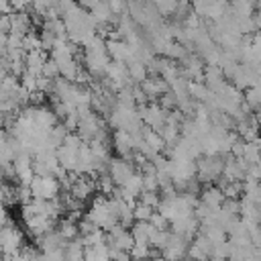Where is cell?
Here are the masks:
<instances>
[{
    "label": "cell",
    "mask_w": 261,
    "mask_h": 261,
    "mask_svg": "<svg viewBox=\"0 0 261 261\" xmlns=\"http://www.w3.org/2000/svg\"><path fill=\"white\" fill-rule=\"evenodd\" d=\"M29 190H31L33 200H55V198H59L61 186L53 175H45V177L33 175Z\"/></svg>",
    "instance_id": "obj_1"
},
{
    "label": "cell",
    "mask_w": 261,
    "mask_h": 261,
    "mask_svg": "<svg viewBox=\"0 0 261 261\" xmlns=\"http://www.w3.org/2000/svg\"><path fill=\"white\" fill-rule=\"evenodd\" d=\"M22 247H24V237H22L20 228H16L14 224L6 222L2 226V230H0V255L2 257H12Z\"/></svg>",
    "instance_id": "obj_2"
},
{
    "label": "cell",
    "mask_w": 261,
    "mask_h": 261,
    "mask_svg": "<svg viewBox=\"0 0 261 261\" xmlns=\"http://www.w3.org/2000/svg\"><path fill=\"white\" fill-rule=\"evenodd\" d=\"M224 167V157L222 155H212V157H200L196 161V177L200 181H214L222 175Z\"/></svg>",
    "instance_id": "obj_3"
},
{
    "label": "cell",
    "mask_w": 261,
    "mask_h": 261,
    "mask_svg": "<svg viewBox=\"0 0 261 261\" xmlns=\"http://www.w3.org/2000/svg\"><path fill=\"white\" fill-rule=\"evenodd\" d=\"M133 173H135L133 161L122 159V157H110V161H108V175H110V179L114 181L116 188H122Z\"/></svg>",
    "instance_id": "obj_4"
},
{
    "label": "cell",
    "mask_w": 261,
    "mask_h": 261,
    "mask_svg": "<svg viewBox=\"0 0 261 261\" xmlns=\"http://www.w3.org/2000/svg\"><path fill=\"white\" fill-rule=\"evenodd\" d=\"M139 86H141V90L145 92V96H147V100H149V102L159 100V98L169 90V86H167L159 75H153V77H149V75H147V80H145V82H141Z\"/></svg>",
    "instance_id": "obj_5"
},
{
    "label": "cell",
    "mask_w": 261,
    "mask_h": 261,
    "mask_svg": "<svg viewBox=\"0 0 261 261\" xmlns=\"http://www.w3.org/2000/svg\"><path fill=\"white\" fill-rule=\"evenodd\" d=\"M112 145H114V151L118 153V157L130 161V157H133V153H135L133 135H128V133H124V130H114V135H112Z\"/></svg>",
    "instance_id": "obj_6"
},
{
    "label": "cell",
    "mask_w": 261,
    "mask_h": 261,
    "mask_svg": "<svg viewBox=\"0 0 261 261\" xmlns=\"http://www.w3.org/2000/svg\"><path fill=\"white\" fill-rule=\"evenodd\" d=\"M65 239L53 228V230H49L47 234H43V237H39L37 239V245H39V249H41V253H53V251H63V247H65Z\"/></svg>",
    "instance_id": "obj_7"
},
{
    "label": "cell",
    "mask_w": 261,
    "mask_h": 261,
    "mask_svg": "<svg viewBox=\"0 0 261 261\" xmlns=\"http://www.w3.org/2000/svg\"><path fill=\"white\" fill-rule=\"evenodd\" d=\"M47 59L49 57H47V53L43 49L33 51V53H27L24 55V71L31 73V75H35V77H41V71H43V65H45Z\"/></svg>",
    "instance_id": "obj_8"
},
{
    "label": "cell",
    "mask_w": 261,
    "mask_h": 261,
    "mask_svg": "<svg viewBox=\"0 0 261 261\" xmlns=\"http://www.w3.org/2000/svg\"><path fill=\"white\" fill-rule=\"evenodd\" d=\"M200 202L206 204V206L212 208V210H220V206H222V202H224V196H222V192H220L216 186H212V188H206V190L202 192Z\"/></svg>",
    "instance_id": "obj_9"
},
{
    "label": "cell",
    "mask_w": 261,
    "mask_h": 261,
    "mask_svg": "<svg viewBox=\"0 0 261 261\" xmlns=\"http://www.w3.org/2000/svg\"><path fill=\"white\" fill-rule=\"evenodd\" d=\"M55 230L69 243V241H75V239H80V228H77V222H73L71 218H61L59 222H57V226H55Z\"/></svg>",
    "instance_id": "obj_10"
},
{
    "label": "cell",
    "mask_w": 261,
    "mask_h": 261,
    "mask_svg": "<svg viewBox=\"0 0 261 261\" xmlns=\"http://www.w3.org/2000/svg\"><path fill=\"white\" fill-rule=\"evenodd\" d=\"M153 230V226L149 222H135L130 226V237L135 241V245H147L149 247V232Z\"/></svg>",
    "instance_id": "obj_11"
},
{
    "label": "cell",
    "mask_w": 261,
    "mask_h": 261,
    "mask_svg": "<svg viewBox=\"0 0 261 261\" xmlns=\"http://www.w3.org/2000/svg\"><path fill=\"white\" fill-rule=\"evenodd\" d=\"M84 251H86V247L82 245L80 239L69 241L63 247V261H84Z\"/></svg>",
    "instance_id": "obj_12"
},
{
    "label": "cell",
    "mask_w": 261,
    "mask_h": 261,
    "mask_svg": "<svg viewBox=\"0 0 261 261\" xmlns=\"http://www.w3.org/2000/svg\"><path fill=\"white\" fill-rule=\"evenodd\" d=\"M84 261H110V257H108V245L106 243H100V245H94V247H86Z\"/></svg>",
    "instance_id": "obj_13"
},
{
    "label": "cell",
    "mask_w": 261,
    "mask_h": 261,
    "mask_svg": "<svg viewBox=\"0 0 261 261\" xmlns=\"http://www.w3.org/2000/svg\"><path fill=\"white\" fill-rule=\"evenodd\" d=\"M126 71H128V77H130V82H145L147 80V65L145 63H141L139 59H130L128 63H126Z\"/></svg>",
    "instance_id": "obj_14"
},
{
    "label": "cell",
    "mask_w": 261,
    "mask_h": 261,
    "mask_svg": "<svg viewBox=\"0 0 261 261\" xmlns=\"http://www.w3.org/2000/svg\"><path fill=\"white\" fill-rule=\"evenodd\" d=\"M188 94H190V98H192L194 102L204 104V102L208 100V96H210V90H208V86H206L204 82H190Z\"/></svg>",
    "instance_id": "obj_15"
},
{
    "label": "cell",
    "mask_w": 261,
    "mask_h": 261,
    "mask_svg": "<svg viewBox=\"0 0 261 261\" xmlns=\"http://www.w3.org/2000/svg\"><path fill=\"white\" fill-rule=\"evenodd\" d=\"M20 49H22L24 55H27V53H33V51H39V49H41L39 33H35V31L27 33V35L22 37V45H20Z\"/></svg>",
    "instance_id": "obj_16"
},
{
    "label": "cell",
    "mask_w": 261,
    "mask_h": 261,
    "mask_svg": "<svg viewBox=\"0 0 261 261\" xmlns=\"http://www.w3.org/2000/svg\"><path fill=\"white\" fill-rule=\"evenodd\" d=\"M133 216H135V222H149V218L153 216V208L137 202L133 208Z\"/></svg>",
    "instance_id": "obj_17"
},
{
    "label": "cell",
    "mask_w": 261,
    "mask_h": 261,
    "mask_svg": "<svg viewBox=\"0 0 261 261\" xmlns=\"http://www.w3.org/2000/svg\"><path fill=\"white\" fill-rule=\"evenodd\" d=\"M222 196L224 200H239V196L243 194V181H237V184H226L222 190Z\"/></svg>",
    "instance_id": "obj_18"
},
{
    "label": "cell",
    "mask_w": 261,
    "mask_h": 261,
    "mask_svg": "<svg viewBox=\"0 0 261 261\" xmlns=\"http://www.w3.org/2000/svg\"><path fill=\"white\" fill-rule=\"evenodd\" d=\"M139 202L141 204H145V206H149V208H157L159 206V202H161V198L157 196V192H141L139 194Z\"/></svg>",
    "instance_id": "obj_19"
},
{
    "label": "cell",
    "mask_w": 261,
    "mask_h": 261,
    "mask_svg": "<svg viewBox=\"0 0 261 261\" xmlns=\"http://www.w3.org/2000/svg\"><path fill=\"white\" fill-rule=\"evenodd\" d=\"M41 75H43V77H47V80H53V82H55V80L59 77V69H57V63H55V61H53L51 57H49V59L45 61V65H43V71H41Z\"/></svg>",
    "instance_id": "obj_20"
},
{
    "label": "cell",
    "mask_w": 261,
    "mask_h": 261,
    "mask_svg": "<svg viewBox=\"0 0 261 261\" xmlns=\"http://www.w3.org/2000/svg\"><path fill=\"white\" fill-rule=\"evenodd\" d=\"M192 243H194V245H196L204 255H208V257H210V255H212V251H214V245H212L204 234H196Z\"/></svg>",
    "instance_id": "obj_21"
},
{
    "label": "cell",
    "mask_w": 261,
    "mask_h": 261,
    "mask_svg": "<svg viewBox=\"0 0 261 261\" xmlns=\"http://www.w3.org/2000/svg\"><path fill=\"white\" fill-rule=\"evenodd\" d=\"M153 6H155V10H157V14H159V16H169V14H173V12H175L177 2H155Z\"/></svg>",
    "instance_id": "obj_22"
},
{
    "label": "cell",
    "mask_w": 261,
    "mask_h": 261,
    "mask_svg": "<svg viewBox=\"0 0 261 261\" xmlns=\"http://www.w3.org/2000/svg\"><path fill=\"white\" fill-rule=\"evenodd\" d=\"M149 224H151L153 228H157V230H167V224H169V222H167L159 212H153V216L149 218Z\"/></svg>",
    "instance_id": "obj_23"
},
{
    "label": "cell",
    "mask_w": 261,
    "mask_h": 261,
    "mask_svg": "<svg viewBox=\"0 0 261 261\" xmlns=\"http://www.w3.org/2000/svg\"><path fill=\"white\" fill-rule=\"evenodd\" d=\"M0 33H4V35L10 33V14H2L0 16Z\"/></svg>",
    "instance_id": "obj_24"
},
{
    "label": "cell",
    "mask_w": 261,
    "mask_h": 261,
    "mask_svg": "<svg viewBox=\"0 0 261 261\" xmlns=\"http://www.w3.org/2000/svg\"><path fill=\"white\" fill-rule=\"evenodd\" d=\"M6 141H8V133H6L4 128H0V147H2Z\"/></svg>",
    "instance_id": "obj_25"
},
{
    "label": "cell",
    "mask_w": 261,
    "mask_h": 261,
    "mask_svg": "<svg viewBox=\"0 0 261 261\" xmlns=\"http://www.w3.org/2000/svg\"><path fill=\"white\" fill-rule=\"evenodd\" d=\"M255 120H257V126H259V130H261V108L255 112Z\"/></svg>",
    "instance_id": "obj_26"
},
{
    "label": "cell",
    "mask_w": 261,
    "mask_h": 261,
    "mask_svg": "<svg viewBox=\"0 0 261 261\" xmlns=\"http://www.w3.org/2000/svg\"><path fill=\"white\" fill-rule=\"evenodd\" d=\"M0 261H12V259H10V257H2V255H0Z\"/></svg>",
    "instance_id": "obj_27"
},
{
    "label": "cell",
    "mask_w": 261,
    "mask_h": 261,
    "mask_svg": "<svg viewBox=\"0 0 261 261\" xmlns=\"http://www.w3.org/2000/svg\"><path fill=\"white\" fill-rule=\"evenodd\" d=\"M259 155H261V147H259Z\"/></svg>",
    "instance_id": "obj_28"
}]
</instances>
